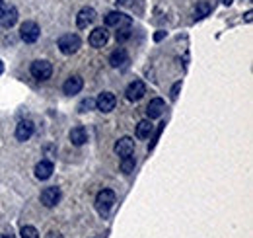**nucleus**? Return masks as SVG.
Wrapping results in <instances>:
<instances>
[{
	"instance_id": "nucleus-1",
	"label": "nucleus",
	"mask_w": 253,
	"mask_h": 238,
	"mask_svg": "<svg viewBox=\"0 0 253 238\" xmlns=\"http://www.w3.org/2000/svg\"><path fill=\"white\" fill-rule=\"evenodd\" d=\"M115 205V194L111 190H102L98 195H96V209L102 217L109 215V211L113 209Z\"/></svg>"
},
{
	"instance_id": "nucleus-2",
	"label": "nucleus",
	"mask_w": 253,
	"mask_h": 238,
	"mask_svg": "<svg viewBox=\"0 0 253 238\" xmlns=\"http://www.w3.org/2000/svg\"><path fill=\"white\" fill-rule=\"evenodd\" d=\"M57 45H59V51H61L63 55H74V53L80 49L82 41H80V37H78L76 33H66V35L59 37Z\"/></svg>"
},
{
	"instance_id": "nucleus-3",
	"label": "nucleus",
	"mask_w": 253,
	"mask_h": 238,
	"mask_svg": "<svg viewBox=\"0 0 253 238\" xmlns=\"http://www.w3.org/2000/svg\"><path fill=\"white\" fill-rule=\"evenodd\" d=\"M29 70H31L33 78H37V80H49L51 74H53V65L49 61L39 59V61H33L31 63V68Z\"/></svg>"
},
{
	"instance_id": "nucleus-4",
	"label": "nucleus",
	"mask_w": 253,
	"mask_h": 238,
	"mask_svg": "<svg viewBox=\"0 0 253 238\" xmlns=\"http://www.w3.org/2000/svg\"><path fill=\"white\" fill-rule=\"evenodd\" d=\"M39 35H41V29H39V25H37L35 22H23V23H21V27H20V37H21V41H25V43H35V41L39 39Z\"/></svg>"
},
{
	"instance_id": "nucleus-5",
	"label": "nucleus",
	"mask_w": 253,
	"mask_h": 238,
	"mask_svg": "<svg viewBox=\"0 0 253 238\" xmlns=\"http://www.w3.org/2000/svg\"><path fill=\"white\" fill-rule=\"evenodd\" d=\"M115 106H117V98H115V94H111V92H102V94L98 96V100H96V108H98L100 111H104V113L113 111Z\"/></svg>"
},
{
	"instance_id": "nucleus-6",
	"label": "nucleus",
	"mask_w": 253,
	"mask_h": 238,
	"mask_svg": "<svg viewBox=\"0 0 253 238\" xmlns=\"http://www.w3.org/2000/svg\"><path fill=\"white\" fill-rule=\"evenodd\" d=\"M61 201V188L57 186H49L41 192V203L45 207H55L57 203Z\"/></svg>"
},
{
	"instance_id": "nucleus-7",
	"label": "nucleus",
	"mask_w": 253,
	"mask_h": 238,
	"mask_svg": "<svg viewBox=\"0 0 253 238\" xmlns=\"http://www.w3.org/2000/svg\"><path fill=\"white\" fill-rule=\"evenodd\" d=\"M144 94H146V84H144L142 80H132V82L126 86L125 96L128 102H138Z\"/></svg>"
},
{
	"instance_id": "nucleus-8",
	"label": "nucleus",
	"mask_w": 253,
	"mask_h": 238,
	"mask_svg": "<svg viewBox=\"0 0 253 238\" xmlns=\"http://www.w3.org/2000/svg\"><path fill=\"white\" fill-rule=\"evenodd\" d=\"M96 10L94 8H82L80 12H78V16H76V25L80 27V29H86L88 25H92L94 22H96Z\"/></svg>"
},
{
	"instance_id": "nucleus-9",
	"label": "nucleus",
	"mask_w": 253,
	"mask_h": 238,
	"mask_svg": "<svg viewBox=\"0 0 253 238\" xmlns=\"http://www.w3.org/2000/svg\"><path fill=\"white\" fill-rule=\"evenodd\" d=\"M88 41H90V45H92V47L100 49V47H104V45L109 41V31H107L105 27H96V29L90 33Z\"/></svg>"
},
{
	"instance_id": "nucleus-10",
	"label": "nucleus",
	"mask_w": 253,
	"mask_h": 238,
	"mask_svg": "<svg viewBox=\"0 0 253 238\" xmlns=\"http://www.w3.org/2000/svg\"><path fill=\"white\" fill-rule=\"evenodd\" d=\"M164 111H166V102H164L162 98H154V100H150V104H148V108H146V115H148V119H158V117H162V115H164Z\"/></svg>"
},
{
	"instance_id": "nucleus-11",
	"label": "nucleus",
	"mask_w": 253,
	"mask_h": 238,
	"mask_svg": "<svg viewBox=\"0 0 253 238\" xmlns=\"http://www.w3.org/2000/svg\"><path fill=\"white\" fill-rule=\"evenodd\" d=\"M82 86H84L82 76L74 74V76H70V78L63 84V90H64V94H66V96H74V94H78V92L82 90Z\"/></svg>"
},
{
	"instance_id": "nucleus-12",
	"label": "nucleus",
	"mask_w": 253,
	"mask_h": 238,
	"mask_svg": "<svg viewBox=\"0 0 253 238\" xmlns=\"http://www.w3.org/2000/svg\"><path fill=\"white\" fill-rule=\"evenodd\" d=\"M55 172V166L51 160H41L35 164V178L37 180H49Z\"/></svg>"
},
{
	"instance_id": "nucleus-13",
	"label": "nucleus",
	"mask_w": 253,
	"mask_h": 238,
	"mask_svg": "<svg viewBox=\"0 0 253 238\" xmlns=\"http://www.w3.org/2000/svg\"><path fill=\"white\" fill-rule=\"evenodd\" d=\"M33 129H35V127H33V123H31L29 119L20 121V123H18V127H16V139H18V141H21V143H23V141H27V139L33 135Z\"/></svg>"
},
{
	"instance_id": "nucleus-14",
	"label": "nucleus",
	"mask_w": 253,
	"mask_h": 238,
	"mask_svg": "<svg viewBox=\"0 0 253 238\" xmlns=\"http://www.w3.org/2000/svg\"><path fill=\"white\" fill-rule=\"evenodd\" d=\"M132 151H134V141H132L130 137H121V139L115 143V152H117L121 158L132 154Z\"/></svg>"
},
{
	"instance_id": "nucleus-15",
	"label": "nucleus",
	"mask_w": 253,
	"mask_h": 238,
	"mask_svg": "<svg viewBox=\"0 0 253 238\" xmlns=\"http://www.w3.org/2000/svg\"><path fill=\"white\" fill-rule=\"evenodd\" d=\"M68 137H70V143H72L74 147H82V145L88 141V131H86L82 125H78V127L70 129Z\"/></svg>"
},
{
	"instance_id": "nucleus-16",
	"label": "nucleus",
	"mask_w": 253,
	"mask_h": 238,
	"mask_svg": "<svg viewBox=\"0 0 253 238\" xmlns=\"http://www.w3.org/2000/svg\"><path fill=\"white\" fill-rule=\"evenodd\" d=\"M126 63H128V55H126V51L123 47H119V49H115L111 55H109V65L113 66V68H119V66H126Z\"/></svg>"
},
{
	"instance_id": "nucleus-17",
	"label": "nucleus",
	"mask_w": 253,
	"mask_h": 238,
	"mask_svg": "<svg viewBox=\"0 0 253 238\" xmlns=\"http://www.w3.org/2000/svg\"><path fill=\"white\" fill-rule=\"evenodd\" d=\"M16 22H18V10H16V6H4L0 23H2L4 27H12Z\"/></svg>"
},
{
	"instance_id": "nucleus-18",
	"label": "nucleus",
	"mask_w": 253,
	"mask_h": 238,
	"mask_svg": "<svg viewBox=\"0 0 253 238\" xmlns=\"http://www.w3.org/2000/svg\"><path fill=\"white\" fill-rule=\"evenodd\" d=\"M152 133H154L152 119H142V121H138V125H136V137H138V139H148Z\"/></svg>"
},
{
	"instance_id": "nucleus-19",
	"label": "nucleus",
	"mask_w": 253,
	"mask_h": 238,
	"mask_svg": "<svg viewBox=\"0 0 253 238\" xmlns=\"http://www.w3.org/2000/svg\"><path fill=\"white\" fill-rule=\"evenodd\" d=\"M125 20H128L125 14H121V12H109V14L105 16V25L115 27V25H121Z\"/></svg>"
},
{
	"instance_id": "nucleus-20",
	"label": "nucleus",
	"mask_w": 253,
	"mask_h": 238,
	"mask_svg": "<svg viewBox=\"0 0 253 238\" xmlns=\"http://www.w3.org/2000/svg\"><path fill=\"white\" fill-rule=\"evenodd\" d=\"M211 2H207V0H201V2H197V6H195V18L197 20H203V18H207L209 14H211Z\"/></svg>"
},
{
	"instance_id": "nucleus-21",
	"label": "nucleus",
	"mask_w": 253,
	"mask_h": 238,
	"mask_svg": "<svg viewBox=\"0 0 253 238\" xmlns=\"http://www.w3.org/2000/svg\"><path fill=\"white\" fill-rule=\"evenodd\" d=\"M134 166H136V160H134V156H132V154H128V156H123V158H121V172H123V174H130V172H134Z\"/></svg>"
},
{
	"instance_id": "nucleus-22",
	"label": "nucleus",
	"mask_w": 253,
	"mask_h": 238,
	"mask_svg": "<svg viewBox=\"0 0 253 238\" xmlns=\"http://www.w3.org/2000/svg\"><path fill=\"white\" fill-rule=\"evenodd\" d=\"M117 27H119V31H117V35H115V37H117V41H119V43H123V41H126V39L130 37V22H125V25H123V27H121V25H117Z\"/></svg>"
},
{
	"instance_id": "nucleus-23",
	"label": "nucleus",
	"mask_w": 253,
	"mask_h": 238,
	"mask_svg": "<svg viewBox=\"0 0 253 238\" xmlns=\"http://www.w3.org/2000/svg\"><path fill=\"white\" fill-rule=\"evenodd\" d=\"M20 235H21V238H39L37 229H35V227H31V225H25V227H21Z\"/></svg>"
},
{
	"instance_id": "nucleus-24",
	"label": "nucleus",
	"mask_w": 253,
	"mask_h": 238,
	"mask_svg": "<svg viewBox=\"0 0 253 238\" xmlns=\"http://www.w3.org/2000/svg\"><path fill=\"white\" fill-rule=\"evenodd\" d=\"M94 106H96V100H92V98H86V100H82V102H80L78 109H80V111H90Z\"/></svg>"
},
{
	"instance_id": "nucleus-25",
	"label": "nucleus",
	"mask_w": 253,
	"mask_h": 238,
	"mask_svg": "<svg viewBox=\"0 0 253 238\" xmlns=\"http://www.w3.org/2000/svg\"><path fill=\"white\" fill-rule=\"evenodd\" d=\"M179 88H181V82H175V84H173V88H171V98H173V100L177 98V94H179Z\"/></svg>"
},
{
	"instance_id": "nucleus-26",
	"label": "nucleus",
	"mask_w": 253,
	"mask_h": 238,
	"mask_svg": "<svg viewBox=\"0 0 253 238\" xmlns=\"http://www.w3.org/2000/svg\"><path fill=\"white\" fill-rule=\"evenodd\" d=\"M164 35H166V31H158V33L154 35V39H156V41H160V39H162Z\"/></svg>"
},
{
	"instance_id": "nucleus-27",
	"label": "nucleus",
	"mask_w": 253,
	"mask_h": 238,
	"mask_svg": "<svg viewBox=\"0 0 253 238\" xmlns=\"http://www.w3.org/2000/svg\"><path fill=\"white\" fill-rule=\"evenodd\" d=\"M47 238H63V237H61L59 233H55V231H53V233H49V237Z\"/></svg>"
},
{
	"instance_id": "nucleus-28",
	"label": "nucleus",
	"mask_w": 253,
	"mask_h": 238,
	"mask_svg": "<svg viewBox=\"0 0 253 238\" xmlns=\"http://www.w3.org/2000/svg\"><path fill=\"white\" fill-rule=\"evenodd\" d=\"M0 238H16L14 235H10V233H4V235H0Z\"/></svg>"
},
{
	"instance_id": "nucleus-29",
	"label": "nucleus",
	"mask_w": 253,
	"mask_h": 238,
	"mask_svg": "<svg viewBox=\"0 0 253 238\" xmlns=\"http://www.w3.org/2000/svg\"><path fill=\"white\" fill-rule=\"evenodd\" d=\"M2 12H4V2L0 0V18H2Z\"/></svg>"
},
{
	"instance_id": "nucleus-30",
	"label": "nucleus",
	"mask_w": 253,
	"mask_h": 238,
	"mask_svg": "<svg viewBox=\"0 0 253 238\" xmlns=\"http://www.w3.org/2000/svg\"><path fill=\"white\" fill-rule=\"evenodd\" d=\"M2 72H4V63L0 61V74H2Z\"/></svg>"
},
{
	"instance_id": "nucleus-31",
	"label": "nucleus",
	"mask_w": 253,
	"mask_h": 238,
	"mask_svg": "<svg viewBox=\"0 0 253 238\" xmlns=\"http://www.w3.org/2000/svg\"><path fill=\"white\" fill-rule=\"evenodd\" d=\"M232 2H234V0H224V4H226V6H230Z\"/></svg>"
}]
</instances>
